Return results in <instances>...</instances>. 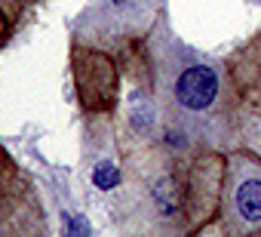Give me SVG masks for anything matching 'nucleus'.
Listing matches in <instances>:
<instances>
[{"mask_svg": "<svg viewBox=\"0 0 261 237\" xmlns=\"http://www.w3.org/2000/svg\"><path fill=\"white\" fill-rule=\"evenodd\" d=\"M221 182V151L157 142L145 133L129 136L120 142L111 219L126 234H194L218 212Z\"/></svg>", "mask_w": 261, "mask_h": 237, "instance_id": "obj_1", "label": "nucleus"}, {"mask_svg": "<svg viewBox=\"0 0 261 237\" xmlns=\"http://www.w3.org/2000/svg\"><path fill=\"white\" fill-rule=\"evenodd\" d=\"M148 65L166 142L221 154L237 148V92L221 62L191 50L157 22L148 34Z\"/></svg>", "mask_w": 261, "mask_h": 237, "instance_id": "obj_2", "label": "nucleus"}, {"mask_svg": "<svg viewBox=\"0 0 261 237\" xmlns=\"http://www.w3.org/2000/svg\"><path fill=\"white\" fill-rule=\"evenodd\" d=\"M166 0H92L74 25V43L111 50L114 43H136L160 22Z\"/></svg>", "mask_w": 261, "mask_h": 237, "instance_id": "obj_3", "label": "nucleus"}, {"mask_svg": "<svg viewBox=\"0 0 261 237\" xmlns=\"http://www.w3.org/2000/svg\"><path fill=\"white\" fill-rule=\"evenodd\" d=\"M221 182V228L246 237L261 234V157L252 151H227Z\"/></svg>", "mask_w": 261, "mask_h": 237, "instance_id": "obj_4", "label": "nucleus"}, {"mask_svg": "<svg viewBox=\"0 0 261 237\" xmlns=\"http://www.w3.org/2000/svg\"><path fill=\"white\" fill-rule=\"evenodd\" d=\"M227 77L237 92L240 139L261 157V31L227 59Z\"/></svg>", "mask_w": 261, "mask_h": 237, "instance_id": "obj_5", "label": "nucleus"}, {"mask_svg": "<svg viewBox=\"0 0 261 237\" xmlns=\"http://www.w3.org/2000/svg\"><path fill=\"white\" fill-rule=\"evenodd\" d=\"M71 74L77 86V99L86 114L111 117L120 99V71L108 50L74 43L71 50Z\"/></svg>", "mask_w": 261, "mask_h": 237, "instance_id": "obj_6", "label": "nucleus"}, {"mask_svg": "<svg viewBox=\"0 0 261 237\" xmlns=\"http://www.w3.org/2000/svg\"><path fill=\"white\" fill-rule=\"evenodd\" d=\"M34 4H37V0H0V13H4V19L10 25V22H19Z\"/></svg>", "mask_w": 261, "mask_h": 237, "instance_id": "obj_7", "label": "nucleus"}, {"mask_svg": "<svg viewBox=\"0 0 261 237\" xmlns=\"http://www.w3.org/2000/svg\"><path fill=\"white\" fill-rule=\"evenodd\" d=\"M13 176H16V170H13V163H10L7 151L0 148V200L7 197V191H10V182H13Z\"/></svg>", "mask_w": 261, "mask_h": 237, "instance_id": "obj_8", "label": "nucleus"}, {"mask_svg": "<svg viewBox=\"0 0 261 237\" xmlns=\"http://www.w3.org/2000/svg\"><path fill=\"white\" fill-rule=\"evenodd\" d=\"M4 34H7V19H4V13H0V43H4Z\"/></svg>", "mask_w": 261, "mask_h": 237, "instance_id": "obj_9", "label": "nucleus"}]
</instances>
